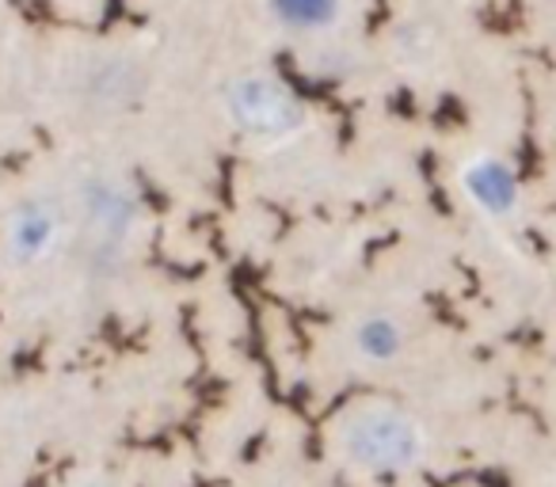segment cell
<instances>
[{"instance_id":"5","label":"cell","mask_w":556,"mask_h":487,"mask_svg":"<svg viewBox=\"0 0 556 487\" xmlns=\"http://www.w3.org/2000/svg\"><path fill=\"white\" fill-rule=\"evenodd\" d=\"M62 229H65L62 209L47 198H31L20 209H12L9 229H4V252H9V259L16 267L42 264L58 248Z\"/></svg>"},{"instance_id":"6","label":"cell","mask_w":556,"mask_h":487,"mask_svg":"<svg viewBox=\"0 0 556 487\" xmlns=\"http://www.w3.org/2000/svg\"><path fill=\"white\" fill-rule=\"evenodd\" d=\"M462 187L472 198V206L484 209L488 217H510L518 206V179L510 171L507 161L484 153L477 161L465 164L462 171Z\"/></svg>"},{"instance_id":"3","label":"cell","mask_w":556,"mask_h":487,"mask_svg":"<svg viewBox=\"0 0 556 487\" xmlns=\"http://www.w3.org/2000/svg\"><path fill=\"white\" fill-rule=\"evenodd\" d=\"M80 225H85L88 248L118 252L138 229V202L130 187L118 179H88L80 191Z\"/></svg>"},{"instance_id":"1","label":"cell","mask_w":556,"mask_h":487,"mask_svg":"<svg viewBox=\"0 0 556 487\" xmlns=\"http://www.w3.org/2000/svg\"><path fill=\"white\" fill-rule=\"evenodd\" d=\"M336 461L358 476H412L431 457L427 426L412 411L389 400H363L348 408L332 426Z\"/></svg>"},{"instance_id":"2","label":"cell","mask_w":556,"mask_h":487,"mask_svg":"<svg viewBox=\"0 0 556 487\" xmlns=\"http://www.w3.org/2000/svg\"><path fill=\"white\" fill-rule=\"evenodd\" d=\"M225 115L240 133L255 141H287L302 130L305 111L282 80L248 73L225 88Z\"/></svg>"},{"instance_id":"4","label":"cell","mask_w":556,"mask_h":487,"mask_svg":"<svg viewBox=\"0 0 556 487\" xmlns=\"http://www.w3.org/2000/svg\"><path fill=\"white\" fill-rule=\"evenodd\" d=\"M73 95L92 111H123L146 95V69L126 54L88 57L73 77Z\"/></svg>"},{"instance_id":"8","label":"cell","mask_w":556,"mask_h":487,"mask_svg":"<svg viewBox=\"0 0 556 487\" xmlns=\"http://www.w3.org/2000/svg\"><path fill=\"white\" fill-rule=\"evenodd\" d=\"M270 16L287 31L309 35V31H325L336 16H340V0H267Z\"/></svg>"},{"instance_id":"7","label":"cell","mask_w":556,"mask_h":487,"mask_svg":"<svg viewBox=\"0 0 556 487\" xmlns=\"http://www.w3.org/2000/svg\"><path fill=\"white\" fill-rule=\"evenodd\" d=\"M351 347L363 362L389 366L408 350V328L393 317V312H366L355 328H351Z\"/></svg>"}]
</instances>
